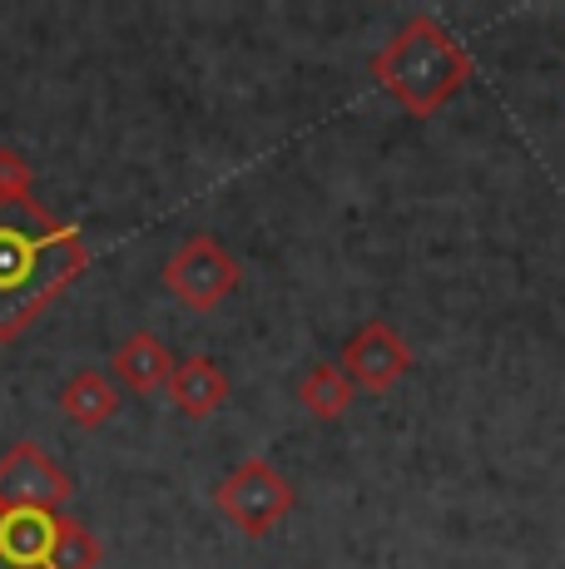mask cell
Returning a JSON list of instances; mask_svg holds the SVG:
<instances>
[{"instance_id":"1","label":"cell","mask_w":565,"mask_h":569,"mask_svg":"<svg viewBox=\"0 0 565 569\" xmlns=\"http://www.w3.org/2000/svg\"><path fill=\"white\" fill-rule=\"evenodd\" d=\"M90 268V248L75 223L46 203L0 199V342H16L50 302Z\"/></svg>"},{"instance_id":"2","label":"cell","mask_w":565,"mask_h":569,"mask_svg":"<svg viewBox=\"0 0 565 569\" xmlns=\"http://www.w3.org/2000/svg\"><path fill=\"white\" fill-rule=\"evenodd\" d=\"M373 80L412 119H432L476 80V60L437 16H412L407 26L373 54Z\"/></svg>"},{"instance_id":"3","label":"cell","mask_w":565,"mask_h":569,"mask_svg":"<svg viewBox=\"0 0 565 569\" xmlns=\"http://www.w3.org/2000/svg\"><path fill=\"white\" fill-rule=\"evenodd\" d=\"M214 506H219V516L234 525L238 535H248V540H264V535H274L282 520L293 516V506H298V490L288 486V476L264 461V456H248V461H238L228 476L214 486Z\"/></svg>"},{"instance_id":"4","label":"cell","mask_w":565,"mask_h":569,"mask_svg":"<svg viewBox=\"0 0 565 569\" xmlns=\"http://www.w3.org/2000/svg\"><path fill=\"white\" fill-rule=\"evenodd\" d=\"M238 282H244V268H238V258L228 253L214 233L184 238L165 262L169 298H179L184 308H194V312H214L219 302L234 298Z\"/></svg>"},{"instance_id":"5","label":"cell","mask_w":565,"mask_h":569,"mask_svg":"<svg viewBox=\"0 0 565 569\" xmlns=\"http://www.w3.org/2000/svg\"><path fill=\"white\" fill-rule=\"evenodd\" d=\"M75 480L46 446L16 441L0 456V510H65Z\"/></svg>"},{"instance_id":"6","label":"cell","mask_w":565,"mask_h":569,"mask_svg":"<svg viewBox=\"0 0 565 569\" xmlns=\"http://www.w3.org/2000/svg\"><path fill=\"white\" fill-rule=\"evenodd\" d=\"M338 367L347 371V381L357 387V397H363V391L383 397V391H393L397 381L412 371V342L397 332L393 322H387V317H373V322H363L343 342Z\"/></svg>"},{"instance_id":"7","label":"cell","mask_w":565,"mask_h":569,"mask_svg":"<svg viewBox=\"0 0 565 569\" xmlns=\"http://www.w3.org/2000/svg\"><path fill=\"white\" fill-rule=\"evenodd\" d=\"M60 510H0V565L6 569H60L65 540Z\"/></svg>"},{"instance_id":"8","label":"cell","mask_w":565,"mask_h":569,"mask_svg":"<svg viewBox=\"0 0 565 569\" xmlns=\"http://www.w3.org/2000/svg\"><path fill=\"white\" fill-rule=\"evenodd\" d=\"M165 391H169V401L179 416L209 421V416L228 401V371L214 362V357H184V362H174V377H169Z\"/></svg>"},{"instance_id":"9","label":"cell","mask_w":565,"mask_h":569,"mask_svg":"<svg viewBox=\"0 0 565 569\" xmlns=\"http://www.w3.org/2000/svg\"><path fill=\"white\" fill-rule=\"evenodd\" d=\"M115 377L125 381L129 391H139V397H155V391L169 387L174 377V352L165 342H159L155 332H129L125 342L115 347Z\"/></svg>"},{"instance_id":"10","label":"cell","mask_w":565,"mask_h":569,"mask_svg":"<svg viewBox=\"0 0 565 569\" xmlns=\"http://www.w3.org/2000/svg\"><path fill=\"white\" fill-rule=\"evenodd\" d=\"M60 411H65V421L85 426V431H100V426H110L119 416V387L105 371L85 367L60 387Z\"/></svg>"},{"instance_id":"11","label":"cell","mask_w":565,"mask_h":569,"mask_svg":"<svg viewBox=\"0 0 565 569\" xmlns=\"http://www.w3.org/2000/svg\"><path fill=\"white\" fill-rule=\"evenodd\" d=\"M298 401H303V411H308L313 421H338V416L353 411L357 387L347 381V371H343L338 362H318V367L303 371Z\"/></svg>"},{"instance_id":"12","label":"cell","mask_w":565,"mask_h":569,"mask_svg":"<svg viewBox=\"0 0 565 569\" xmlns=\"http://www.w3.org/2000/svg\"><path fill=\"white\" fill-rule=\"evenodd\" d=\"M100 560H105L100 540L70 516L65 520V540H60V569H100Z\"/></svg>"},{"instance_id":"13","label":"cell","mask_w":565,"mask_h":569,"mask_svg":"<svg viewBox=\"0 0 565 569\" xmlns=\"http://www.w3.org/2000/svg\"><path fill=\"white\" fill-rule=\"evenodd\" d=\"M30 193H36V173H30L26 154L0 144V199H30Z\"/></svg>"}]
</instances>
